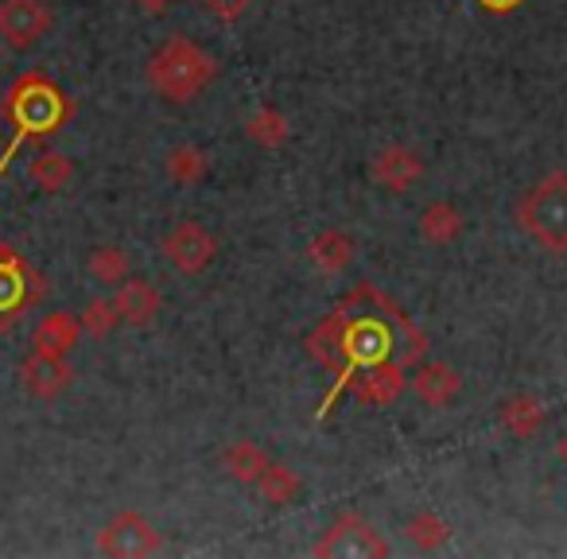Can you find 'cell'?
<instances>
[{"label": "cell", "instance_id": "obj_1", "mask_svg": "<svg viewBox=\"0 0 567 559\" xmlns=\"http://www.w3.org/2000/svg\"><path fill=\"white\" fill-rule=\"evenodd\" d=\"M427 350V339L389 296L378 288L362 284L339 303L334 315H327L316 331L308 334V354L319 365L334 373L331 393L323 396V408L316 420H327L339 396L358 381L362 370H373L381 362H420Z\"/></svg>", "mask_w": 567, "mask_h": 559}, {"label": "cell", "instance_id": "obj_17", "mask_svg": "<svg viewBox=\"0 0 567 559\" xmlns=\"http://www.w3.org/2000/svg\"><path fill=\"white\" fill-rule=\"evenodd\" d=\"M308 257H311V265H316L319 272L334 276V272H342L350 260H354V237H347L342 229H323L319 237H311Z\"/></svg>", "mask_w": 567, "mask_h": 559}, {"label": "cell", "instance_id": "obj_11", "mask_svg": "<svg viewBox=\"0 0 567 559\" xmlns=\"http://www.w3.org/2000/svg\"><path fill=\"white\" fill-rule=\"evenodd\" d=\"M404 373H409V365L404 362H381V365H373V370H362L358 373V381L350 389H354V401L358 404H365V408H385V404H393L396 396H401V389H404Z\"/></svg>", "mask_w": 567, "mask_h": 559}, {"label": "cell", "instance_id": "obj_22", "mask_svg": "<svg viewBox=\"0 0 567 559\" xmlns=\"http://www.w3.org/2000/svg\"><path fill=\"white\" fill-rule=\"evenodd\" d=\"M90 276H94L97 284H125L128 280V252L121 249V245H97L94 252H90Z\"/></svg>", "mask_w": 567, "mask_h": 559}, {"label": "cell", "instance_id": "obj_20", "mask_svg": "<svg viewBox=\"0 0 567 559\" xmlns=\"http://www.w3.org/2000/svg\"><path fill=\"white\" fill-rule=\"evenodd\" d=\"M420 234L432 245H451L458 234H463V214L451 203H432L424 214H420Z\"/></svg>", "mask_w": 567, "mask_h": 559}, {"label": "cell", "instance_id": "obj_29", "mask_svg": "<svg viewBox=\"0 0 567 559\" xmlns=\"http://www.w3.org/2000/svg\"><path fill=\"white\" fill-rule=\"evenodd\" d=\"M136 4H141V12H148V17H164L175 0H136Z\"/></svg>", "mask_w": 567, "mask_h": 559}, {"label": "cell", "instance_id": "obj_26", "mask_svg": "<svg viewBox=\"0 0 567 559\" xmlns=\"http://www.w3.org/2000/svg\"><path fill=\"white\" fill-rule=\"evenodd\" d=\"M79 323H82V331H86V334H94V339H105V334H110L113 327L121 323V315H117V308H113V300H90L86 308H82Z\"/></svg>", "mask_w": 567, "mask_h": 559}, {"label": "cell", "instance_id": "obj_28", "mask_svg": "<svg viewBox=\"0 0 567 559\" xmlns=\"http://www.w3.org/2000/svg\"><path fill=\"white\" fill-rule=\"evenodd\" d=\"M478 4L486 12H494V17H505V12H517L525 0H478Z\"/></svg>", "mask_w": 567, "mask_h": 559}, {"label": "cell", "instance_id": "obj_9", "mask_svg": "<svg viewBox=\"0 0 567 559\" xmlns=\"http://www.w3.org/2000/svg\"><path fill=\"white\" fill-rule=\"evenodd\" d=\"M214 252H218V241L210 237V229L198 226V221H179L172 234L164 237V257L179 268L183 276H198L210 268Z\"/></svg>", "mask_w": 567, "mask_h": 559}, {"label": "cell", "instance_id": "obj_12", "mask_svg": "<svg viewBox=\"0 0 567 559\" xmlns=\"http://www.w3.org/2000/svg\"><path fill=\"white\" fill-rule=\"evenodd\" d=\"M20 377H24V389L40 401H55L59 393H66L71 385V365L66 358H51V354H28L24 365H20Z\"/></svg>", "mask_w": 567, "mask_h": 559}, {"label": "cell", "instance_id": "obj_21", "mask_svg": "<svg viewBox=\"0 0 567 559\" xmlns=\"http://www.w3.org/2000/svg\"><path fill=\"white\" fill-rule=\"evenodd\" d=\"M257 489L265 494V501H268V505H292L296 497H300L303 482H300V474L288 470V466L268 463V466H265V474L257 478Z\"/></svg>", "mask_w": 567, "mask_h": 559}, {"label": "cell", "instance_id": "obj_4", "mask_svg": "<svg viewBox=\"0 0 567 559\" xmlns=\"http://www.w3.org/2000/svg\"><path fill=\"white\" fill-rule=\"evenodd\" d=\"M517 221L544 252H567V172H548L517 206Z\"/></svg>", "mask_w": 567, "mask_h": 559}, {"label": "cell", "instance_id": "obj_23", "mask_svg": "<svg viewBox=\"0 0 567 559\" xmlns=\"http://www.w3.org/2000/svg\"><path fill=\"white\" fill-rule=\"evenodd\" d=\"M28 172H32V179L43 187V195H59V190L74 179V164L63 156V152H43V156L32 159Z\"/></svg>", "mask_w": 567, "mask_h": 559}, {"label": "cell", "instance_id": "obj_25", "mask_svg": "<svg viewBox=\"0 0 567 559\" xmlns=\"http://www.w3.org/2000/svg\"><path fill=\"white\" fill-rule=\"evenodd\" d=\"M409 540L424 551L440 548V544L447 540V520H443L440 513H416V517L409 520Z\"/></svg>", "mask_w": 567, "mask_h": 559}, {"label": "cell", "instance_id": "obj_13", "mask_svg": "<svg viewBox=\"0 0 567 559\" xmlns=\"http://www.w3.org/2000/svg\"><path fill=\"white\" fill-rule=\"evenodd\" d=\"M82 339V323L79 315H66V311H51L43 315V323L32 334V350L35 354H51V358H66Z\"/></svg>", "mask_w": 567, "mask_h": 559}, {"label": "cell", "instance_id": "obj_5", "mask_svg": "<svg viewBox=\"0 0 567 559\" xmlns=\"http://www.w3.org/2000/svg\"><path fill=\"white\" fill-rule=\"evenodd\" d=\"M316 556L319 559H378V556H389V544L365 517L342 513L323 532V540L316 544Z\"/></svg>", "mask_w": 567, "mask_h": 559}, {"label": "cell", "instance_id": "obj_27", "mask_svg": "<svg viewBox=\"0 0 567 559\" xmlns=\"http://www.w3.org/2000/svg\"><path fill=\"white\" fill-rule=\"evenodd\" d=\"M203 4L210 17L221 20V24H234V20H241L245 12L252 9V0H203Z\"/></svg>", "mask_w": 567, "mask_h": 559}, {"label": "cell", "instance_id": "obj_15", "mask_svg": "<svg viewBox=\"0 0 567 559\" xmlns=\"http://www.w3.org/2000/svg\"><path fill=\"white\" fill-rule=\"evenodd\" d=\"M412 389H416L420 401L432 404V408H447V404L458 396V389H463V381H458V373L451 370V365L427 362V365H420V370H416Z\"/></svg>", "mask_w": 567, "mask_h": 559}, {"label": "cell", "instance_id": "obj_10", "mask_svg": "<svg viewBox=\"0 0 567 559\" xmlns=\"http://www.w3.org/2000/svg\"><path fill=\"white\" fill-rule=\"evenodd\" d=\"M420 175H424V159H420V152L404 148V144H389V148H381L370 164V179L378 183V187L393 190V195L409 190Z\"/></svg>", "mask_w": 567, "mask_h": 559}, {"label": "cell", "instance_id": "obj_2", "mask_svg": "<svg viewBox=\"0 0 567 559\" xmlns=\"http://www.w3.org/2000/svg\"><path fill=\"white\" fill-rule=\"evenodd\" d=\"M4 117L12 121V141L0 152V179L9 172V164L17 159V152L28 141H43L55 128H63L74 117V102L48 79V74L32 71L24 79H17V86L4 97Z\"/></svg>", "mask_w": 567, "mask_h": 559}, {"label": "cell", "instance_id": "obj_18", "mask_svg": "<svg viewBox=\"0 0 567 559\" xmlns=\"http://www.w3.org/2000/svg\"><path fill=\"white\" fill-rule=\"evenodd\" d=\"M221 463H226V470L234 474L237 482H245V486H257V478L265 474V466L272 463V458H268L252 439H237L234 447L221 455Z\"/></svg>", "mask_w": 567, "mask_h": 559}, {"label": "cell", "instance_id": "obj_8", "mask_svg": "<svg viewBox=\"0 0 567 559\" xmlns=\"http://www.w3.org/2000/svg\"><path fill=\"white\" fill-rule=\"evenodd\" d=\"M51 9L43 0H0V40L12 51H28L51 32Z\"/></svg>", "mask_w": 567, "mask_h": 559}, {"label": "cell", "instance_id": "obj_3", "mask_svg": "<svg viewBox=\"0 0 567 559\" xmlns=\"http://www.w3.org/2000/svg\"><path fill=\"white\" fill-rule=\"evenodd\" d=\"M218 79V63L206 48H198L187 35H172L167 43H159V51L148 59V82L164 102L187 105L195 97H203L210 90V82Z\"/></svg>", "mask_w": 567, "mask_h": 559}, {"label": "cell", "instance_id": "obj_19", "mask_svg": "<svg viewBox=\"0 0 567 559\" xmlns=\"http://www.w3.org/2000/svg\"><path fill=\"white\" fill-rule=\"evenodd\" d=\"M164 167H167V179L179 183V187H190V183L206 179V172H210V159H206V152L195 148V144H179V148L167 152Z\"/></svg>", "mask_w": 567, "mask_h": 559}, {"label": "cell", "instance_id": "obj_24", "mask_svg": "<svg viewBox=\"0 0 567 559\" xmlns=\"http://www.w3.org/2000/svg\"><path fill=\"white\" fill-rule=\"evenodd\" d=\"M245 136H249L252 144H260V148H280V144L288 141V121H284L280 110L265 105V110H257L245 121Z\"/></svg>", "mask_w": 567, "mask_h": 559}, {"label": "cell", "instance_id": "obj_7", "mask_svg": "<svg viewBox=\"0 0 567 559\" xmlns=\"http://www.w3.org/2000/svg\"><path fill=\"white\" fill-rule=\"evenodd\" d=\"M97 548H102V556H113V559H144V556H156V551L164 548V540H159V532L148 525V517L125 509L97 532Z\"/></svg>", "mask_w": 567, "mask_h": 559}, {"label": "cell", "instance_id": "obj_16", "mask_svg": "<svg viewBox=\"0 0 567 559\" xmlns=\"http://www.w3.org/2000/svg\"><path fill=\"white\" fill-rule=\"evenodd\" d=\"M497 420H502L505 432H513L517 439H533L544 427V404L528 393H517L509 401L497 404Z\"/></svg>", "mask_w": 567, "mask_h": 559}, {"label": "cell", "instance_id": "obj_30", "mask_svg": "<svg viewBox=\"0 0 567 559\" xmlns=\"http://www.w3.org/2000/svg\"><path fill=\"white\" fill-rule=\"evenodd\" d=\"M559 458L567 463V435H564V443H559Z\"/></svg>", "mask_w": 567, "mask_h": 559}, {"label": "cell", "instance_id": "obj_6", "mask_svg": "<svg viewBox=\"0 0 567 559\" xmlns=\"http://www.w3.org/2000/svg\"><path fill=\"white\" fill-rule=\"evenodd\" d=\"M35 284H40V276L32 280L20 252L12 245H0V331H9L20 319V311H28L35 300H43L48 288H35Z\"/></svg>", "mask_w": 567, "mask_h": 559}, {"label": "cell", "instance_id": "obj_14", "mask_svg": "<svg viewBox=\"0 0 567 559\" xmlns=\"http://www.w3.org/2000/svg\"><path fill=\"white\" fill-rule=\"evenodd\" d=\"M113 308H117L121 323L128 327H148L159 311V292L148 284V280H136L128 276L125 284H117V296H113Z\"/></svg>", "mask_w": 567, "mask_h": 559}]
</instances>
